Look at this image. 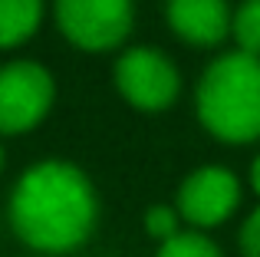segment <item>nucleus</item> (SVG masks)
Masks as SVG:
<instances>
[{
	"label": "nucleus",
	"mask_w": 260,
	"mask_h": 257,
	"mask_svg": "<svg viewBox=\"0 0 260 257\" xmlns=\"http://www.w3.org/2000/svg\"><path fill=\"white\" fill-rule=\"evenodd\" d=\"M95 214V188L73 162H37L10 191L13 234L43 254H66L79 247L92 234Z\"/></svg>",
	"instance_id": "1"
},
{
	"label": "nucleus",
	"mask_w": 260,
	"mask_h": 257,
	"mask_svg": "<svg viewBox=\"0 0 260 257\" xmlns=\"http://www.w3.org/2000/svg\"><path fill=\"white\" fill-rule=\"evenodd\" d=\"M198 119L214 139L244 142L260 139V56L228 53L204 70L198 83Z\"/></svg>",
	"instance_id": "2"
},
{
	"label": "nucleus",
	"mask_w": 260,
	"mask_h": 257,
	"mask_svg": "<svg viewBox=\"0 0 260 257\" xmlns=\"http://www.w3.org/2000/svg\"><path fill=\"white\" fill-rule=\"evenodd\" d=\"M56 86L50 70L33 59L0 66V135H20L43 122L50 112Z\"/></svg>",
	"instance_id": "3"
},
{
	"label": "nucleus",
	"mask_w": 260,
	"mask_h": 257,
	"mask_svg": "<svg viewBox=\"0 0 260 257\" xmlns=\"http://www.w3.org/2000/svg\"><path fill=\"white\" fill-rule=\"evenodd\" d=\"M135 20L132 0H56V23L79 50L102 53L128 37Z\"/></svg>",
	"instance_id": "4"
},
{
	"label": "nucleus",
	"mask_w": 260,
	"mask_h": 257,
	"mask_svg": "<svg viewBox=\"0 0 260 257\" xmlns=\"http://www.w3.org/2000/svg\"><path fill=\"white\" fill-rule=\"evenodd\" d=\"M115 86L122 99L142 112H161L178 99L181 76L175 63L161 50L152 46H132L115 63Z\"/></svg>",
	"instance_id": "5"
},
{
	"label": "nucleus",
	"mask_w": 260,
	"mask_h": 257,
	"mask_svg": "<svg viewBox=\"0 0 260 257\" xmlns=\"http://www.w3.org/2000/svg\"><path fill=\"white\" fill-rule=\"evenodd\" d=\"M241 205V181L221 165L191 172L178 188V214L194 228H217Z\"/></svg>",
	"instance_id": "6"
},
{
	"label": "nucleus",
	"mask_w": 260,
	"mask_h": 257,
	"mask_svg": "<svg viewBox=\"0 0 260 257\" xmlns=\"http://www.w3.org/2000/svg\"><path fill=\"white\" fill-rule=\"evenodd\" d=\"M168 26L191 46H217L231 33L228 0H168Z\"/></svg>",
	"instance_id": "7"
},
{
	"label": "nucleus",
	"mask_w": 260,
	"mask_h": 257,
	"mask_svg": "<svg viewBox=\"0 0 260 257\" xmlns=\"http://www.w3.org/2000/svg\"><path fill=\"white\" fill-rule=\"evenodd\" d=\"M43 0H0V50L20 46L37 33Z\"/></svg>",
	"instance_id": "8"
},
{
	"label": "nucleus",
	"mask_w": 260,
	"mask_h": 257,
	"mask_svg": "<svg viewBox=\"0 0 260 257\" xmlns=\"http://www.w3.org/2000/svg\"><path fill=\"white\" fill-rule=\"evenodd\" d=\"M231 33H234L241 53L260 56V0H241L231 13Z\"/></svg>",
	"instance_id": "9"
},
{
	"label": "nucleus",
	"mask_w": 260,
	"mask_h": 257,
	"mask_svg": "<svg viewBox=\"0 0 260 257\" xmlns=\"http://www.w3.org/2000/svg\"><path fill=\"white\" fill-rule=\"evenodd\" d=\"M155 257H221L217 244L211 238H204L201 231H178L175 238H168L158 247Z\"/></svg>",
	"instance_id": "10"
},
{
	"label": "nucleus",
	"mask_w": 260,
	"mask_h": 257,
	"mask_svg": "<svg viewBox=\"0 0 260 257\" xmlns=\"http://www.w3.org/2000/svg\"><path fill=\"white\" fill-rule=\"evenodd\" d=\"M178 218H181V214H178V208H172V205H155V208H148V211H145V231L165 244L168 238H175V234H178Z\"/></svg>",
	"instance_id": "11"
},
{
	"label": "nucleus",
	"mask_w": 260,
	"mask_h": 257,
	"mask_svg": "<svg viewBox=\"0 0 260 257\" xmlns=\"http://www.w3.org/2000/svg\"><path fill=\"white\" fill-rule=\"evenodd\" d=\"M241 251L244 257H260V208L250 211V218L241 228Z\"/></svg>",
	"instance_id": "12"
},
{
	"label": "nucleus",
	"mask_w": 260,
	"mask_h": 257,
	"mask_svg": "<svg viewBox=\"0 0 260 257\" xmlns=\"http://www.w3.org/2000/svg\"><path fill=\"white\" fill-rule=\"evenodd\" d=\"M250 185H254V191L260 195V155L254 158V165H250Z\"/></svg>",
	"instance_id": "13"
},
{
	"label": "nucleus",
	"mask_w": 260,
	"mask_h": 257,
	"mask_svg": "<svg viewBox=\"0 0 260 257\" xmlns=\"http://www.w3.org/2000/svg\"><path fill=\"white\" fill-rule=\"evenodd\" d=\"M0 168H4V148H0Z\"/></svg>",
	"instance_id": "14"
}]
</instances>
